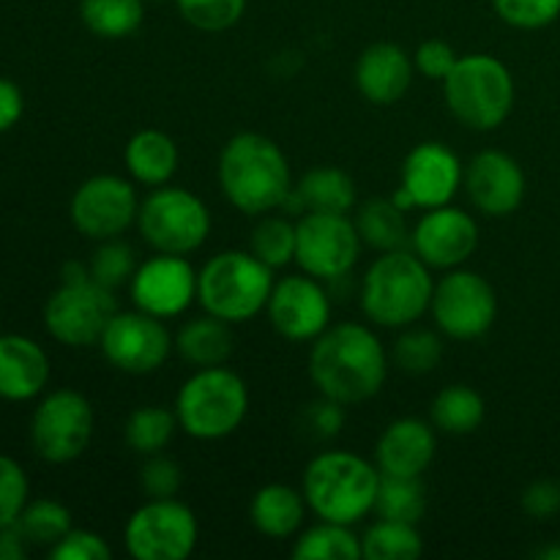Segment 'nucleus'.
<instances>
[{"mask_svg":"<svg viewBox=\"0 0 560 560\" xmlns=\"http://www.w3.org/2000/svg\"><path fill=\"white\" fill-rule=\"evenodd\" d=\"M31 501V485L16 459L0 454V528L16 525L22 509Z\"/></svg>","mask_w":560,"mask_h":560,"instance_id":"a19ab883","label":"nucleus"},{"mask_svg":"<svg viewBox=\"0 0 560 560\" xmlns=\"http://www.w3.org/2000/svg\"><path fill=\"white\" fill-rule=\"evenodd\" d=\"M435 277L432 268L413 249L381 252L366 266L359 282V304L372 326L399 328L416 326L430 312Z\"/></svg>","mask_w":560,"mask_h":560,"instance_id":"7ed1b4c3","label":"nucleus"},{"mask_svg":"<svg viewBox=\"0 0 560 560\" xmlns=\"http://www.w3.org/2000/svg\"><path fill=\"white\" fill-rule=\"evenodd\" d=\"M49 383V359L38 342L22 334L0 337V399L27 402Z\"/></svg>","mask_w":560,"mask_h":560,"instance_id":"5701e85b","label":"nucleus"},{"mask_svg":"<svg viewBox=\"0 0 560 560\" xmlns=\"http://www.w3.org/2000/svg\"><path fill=\"white\" fill-rule=\"evenodd\" d=\"M213 217L200 195L184 186L164 184L140 200L137 230L153 252L162 255H195L211 235Z\"/></svg>","mask_w":560,"mask_h":560,"instance_id":"6e6552de","label":"nucleus"},{"mask_svg":"<svg viewBox=\"0 0 560 560\" xmlns=\"http://www.w3.org/2000/svg\"><path fill=\"white\" fill-rule=\"evenodd\" d=\"M175 353L191 370L228 364L235 353L233 323L208 315V312H202L200 317H191L175 334Z\"/></svg>","mask_w":560,"mask_h":560,"instance_id":"bb28decb","label":"nucleus"},{"mask_svg":"<svg viewBox=\"0 0 560 560\" xmlns=\"http://www.w3.org/2000/svg\"><path fill=\"white\" fill-rule=\"evenodd\" d=\"M180 432L178 416L167 405H140L129 413L124 424V443L140 457L167 452L170 443Z\"/></svg>","mask_w":560,"mask_h":560,"instance_id":"c756f323","label":"nucleus"},{"mask_svg":"<svg viewBox=\"0 0 560 560\" xmlns=\"http://www.w3.org/2000/svg\"><path fill=\"white\" fill-rule=\"evenodd\" d=\"M463 159L446 142L427 140L405 156L399 186L408 191L419 211H430L454 202L457 191L463 189Z\"/></svg>","mask_w":560,"mask_h":560,"instance_id":"aec40b11","label":"nucleus"},{"mask_svg":"<svg viewBox=\"0 0 560 560\" xmlns=\"http://www.w3.org/2000/svg\"><path fill=\"white\" fill-rule=\"evenodd\" d=\"M381 470L375 463L348 448H326L306 463L301 492L317 520L359 525L375 512Z\"/></svg>","mask_w":560,"mask_h":560,"instance_id":"20e7f679","label":"nucleus"},{"mask_svg":"<svg viewBox=\"0 0 560 560\" xmlns=\"http://www.w3.org/2000/svg\"><path fill=\"white\" fill-rule=\"evenodd\" d=\"M22 113H25V96H22L20 85L0 77V135L14 129L20 124Z\"/></svg>","mask_w":560,"mask_h":560,"instance_id":"de8ad7c7","label":"nucleus"},{"mask_svg":"<svg viewBox=\"0 0 560 560\" xmlns=\"http://www.w3.org/2000/svg\"><path fill=\"white\" fill-rule=\"evenodd\" d=\"M197 541L200 523L178 498H145L124 525V547L135 560H186Z\"/></svg>","mask_w":560,"mask_h":560,"instance_id":"1a4fd4ad","label":"nucleus"},{"mask_svg":"<svg viewBox=\"0 0 560 560\" xmlns=\"http://www.w3.org/2000/svg\"><path fill=\"white\" fill-rule=\"evenodd\" d=\"M140 213V197H137V184L124 175L102 173L82 180L71 195L69 217L71 224L82 238L109 241L124 238L131 224H137Z\"/></svg>","mask_w":560,"mask_h":560,"instance_id":"2eb2a0df","label":"nucleus"},{"mask_svg":"<svg viewBox=\"0 0 560 560\" xmlns=\"http://www.w3.org/2000/svg\"><path fill=\"white\" fill-rule=\"evenodd\" d=\"M438 454V430L432 421L402 416L386 424L375 443V465L381 476L421 479Z\"/></svg>","mask_w":560,"mask_h":560,"instance_id":"412c9836","label":"nucleus"},{"mask_svg":"<svg viewBox=\"0 0 560 560\" xmlns=\"http://www.w3.org/2000/svg\"><path fill=\"white\" fill-rule=\"evenodd\" d=\"M186 25L200 33H224L244 16L249 0H173Z\"/></svg>","mask_w":560,"mask_h":560,"instance_id":"58836bf2","label":"nucleus"},{"mask_svg":"<svg viewBox=\"0 0 560 560\" xmlns=\"http://www.w3.org/2000/svg\"><path fill=\"white\" fill-rule=\"evenodd\" d=\"M463 189L470 206L481 217L503 219L520 211V206L525 202V191H528V180H525V170L520 167L517 159L509 156L506 151L487 148L465 164Z\"/></svg>","mask_w":560,"mask_h":560,"instance_id":"6ab92c4d","label":"nucleus"},{"mask_svg":"<svg viewBox=\"0 0 560 560\" xmlns=\"http://www.w3.org/2000/svg\"><path fill=\"white\" fill-rule=\"evenodd\" d=\"M80 20L96 38L124 42L145 22V0H80Z\"/></svg>","mask_w":560,"mask_h":560,"instance_id":"7c9ffc66","label":"nucleus"},{"mask_svg":"<svg viewBox=\"0 0 560 560\" xmlns=\"http://www.w3.org/2000/svg\"><path fill=\"white\" fill-rule=\"evenodd\" d=\"M443 361V334L430 328H399L392 345V364L405 375H430Z\"/></svg>","mask_w":560,"mask_h":560,"instance_id":"f704fd0d","label":"nucleus"},{"mask_svg":"<svg viewBox=\"0 0 560 560\" xmlns=\"http://www.w3.org/2000/svg\"><path fill=\"white\" fill-rule=\"evenodd\" d=\"M520 506L530 520L547 523L556 514H560V485L552 479H536L523 490Z\"/></svg>","mask_w":560,"mask_h":560,"instance_id":"49530a36","label":"nucleus"},{"mask_svg":"<svg viewBox=\"0 0 560 560\" xmlns=\"http://www.w3.org/2000/svg\"><path fill=\"white\" fill-rule=\"evenodd\" d=\"M249 252L273 271L295 262V222L279 217L277 211L257 217L249 235Z\"/></svg>","mask_w":560,"mask_h":560,"instance_id":"e433bc0d","label":"nucleus"},{"mask_svg":"<svg viewBox=\"0 0 560 560\" xmlns=\"http://www.w3.org/2000/svg\"><path fill=\"white\" fill-rule=\"evenodd\" d=\"M345 419V405L337 402V399H328L323 394H317L315 402L306 405L301 410V427H304V435H310L312 441H334L342 432Z\"/></svg>","mask_w":560,"mask_h":560,"instance_id":"37998d69","label":"nucleus"},{"mask_svg":"<svg viewBox=\"0 0 560 560\" xmlns=\"http://www.w3.org/2000/svg\"><path fill=\"white\" fill-rule=\"evenodd\" d=\"M295 560H361V536L353 525L317 520L310 528H301L293 539Z\"/></svg>","mask_w":560,"mask_h":560,"instance_id":"2f4dec72","label":"nucleus"},{"mask_svg":"<svg viewBox=\"0 0 560 560\" xmlns=\"http://www.w3.org/2000/svg\"><path fill=\"white\" fill-rule=\"evenodd\" d=\"M129 299L135 310L148 312L159 320H175L195 306L197 268L184 255L153 252L137 266L129 282Z\"/></svg>","mask_w":560,"mask_h":560,"instance_id":"f3484780","label":"nucleus"},{"mask_svg":"<svg viewBox=\"0 0 560 560\" xmlns=\"http://www.w3.org/2000/svg\"><path fill=\"white\" fill-rule=\"evenodd\" d=\"M184 485V470L167 454L142 457L140 465V490L145 498H178Z\"/></svg>","mask_w":560,"mask_h":560,"instance_id":"79ce46f5","label":"nucleus"},{"mask_svg":"<svg viewBox=\"0 0 560 560\" xmlns=\"http://www.w3.org/2000/svg\"><path fill=\"white\" fill-rule=\"evenodd\" d=\"M430 315L443 337L454 342H476L495 326L498 293L479 271L452 268L435 282Z\"/></svg>","mask_w":560,"mask_h":560,"instance_id":"9d476101","label":"nucleus"},{"mask_svg":"<svg viewBox=\"0 0 560 560\" xmlns=\"http://www.w3.org/2000/svg\"><path fill=\"white\" fill-rule=\"evenodd\" d=\"M137 266H140V262H137L135 249H131L124 238L98 241L96 252H93L91 262H88L93 282L113 290V293L120 288H129Z\"/></svg>","mask_w":560,"mask_h":560,"instance_id":"4c0bfd02","label":"nucleus"},{"mask_svg":"<svg viewBox=\"0 0 560 560\" xmlns=\"http://www.w3.org/2000/svg\"><path fill=\"white\" fill-rule=\"evenodd\" d=\"M361 249L364 244L350 213H301L295 222V266L320 282L348 279Z\"/></svg>","mask_w":560,"mask_h":560,"instance_id":"f8f14e48","label":"nucleus"},{"mask_svg":"<svg viewBox=\"0 0 560 560\" xmlns=\"http://www.w3.org/2000/svg\"><path fill=\"white\" fill-rule=\"evenodd\" d=\"M217 178L224 200L246 217L284 208L295 186L284 151L260 131H241L224 142Z\"/></svg>","mask_w":560,"mask_h":560,"instance_id":"f03ea898","label":"nucleus"},{"mask_svg":"<svg viewBox=\"0 0 560 560\" xmlns=\"http://www.w3.org/2000/svg\"><path fill=\"white\" fill-rule=\"evenodd\" d=\"M98 350L107 364L124 375H153L173 355L175 337L170 334L167 320L140 310H118L98 339Z\"/></svg>","mask_w":560,"mask_h":560,"instance_id":"4468645a","label":"nucleus"},{"mask_svg":"<svg viewBox=\"0 0 560 560\" xmlns=\"http://www.w3.org/2000/svg\"><path fill=\"white\" fill-rule=\"evenodd\" d=\"M249 386L228 364L195 370L175 394V416L186 438L217 443L235 435L249 416Z\"/></svg>","mask_w":560,"mask_h":560,"instance_id":"39448f33","label":"nucleus"},{"mask_svg":"<svg viewBox=\"0 0 560 560\" xmlns=\"http://www.w3.org/2000/svg\"><path fill=\"white\" fill-rule=\"evenodd\" d=\"M361 556L366 560H419L424 556V536L413 523L377 517L361 534Z\"/></svg>","mask_w":560,"mask_h":560,"instance_id":"473e14b6","label":"nucleus"},{"mask_svg":"<svg viewBox=\"0 0 560 560\" xmlns=\"http://www.w3.org/2000/svg\"><path fill=\"white\" fill-rule=\"evenodd\" d=\"M498 20L517 31H541L560 16V0H490Z\"/></svg>","mask_w":560,"mask_h":560,"instance_id":"ea45409f","label":"nucleus"},{"mask_svg":"<svg viewBox=\"0 0 560 560\" xmlns=\"http://www.w3.org/2000/svg\"><path fill=\"white\" fill-rule=\"evenodd\" d=\"M115 312L118 301L113 290L88 277L80 282H60L44 304V326L49 337L66 348H93Z\"/></svg>","mask_w":560,"mask_h":560,"instance_id":"ddd939ff","label":"nucleus"},{"mask_svg":"<svg viewBox=\"0 0 560 560\" xmlns=\"http://www.w3.org/2000/svg\"><path fill=\"white\" fill-rule=\"evenodd\" d=\"M266 315L273 331L288 342H315L331 326V293L326 282L310 273H288L273 282Z\"/></svg>","mask_w":560,"mask_h":560,"instance_id":"dca6fc26","label":"nucleus"},{"mask_svg":"<svg viewBox=\"0 0 560 560\" xmlns=\"http://www.w3.org/2000/svg\"><path fill=\"white\" fill-rule=\"evenodd\" d=\"M359 206L355 180L334 164H317L306 170L290 191L284 208L295 213H350Z\"/></svg>","mask_w":560,"mask_h":560,"instance_id":"b1692460","label":"nucleus"},{"mask_svg":"<svg viewBox=\"0 0 560 560\" xmlns=\"http://www.w3.org/2000/svg\"><path fill=\"white\" fill-rule=\"evenodd\" d=\"M383 520L419 525L427 514V490L421 479H405V476H381L377 487L375 512Z\"/></svg>","mask_w":560,"mask_h":560,"instance_id":"72a5a7b5","label":"nucleus"},{"mask_svg":"<svg viewBox=\"0 0 560 560\" xmlns=\"http://www.w3.org/2000/svg\"><path fill=\"white\" fill-rule=\"evenodd\" d=\"M487 402L468 383L443 386L430 402V421L438 432L452 438H468L485 424Z\"/></svg>","mask_w":560,"mask_h":560,"instance_id":"c85d7f7f","label":"nucleus"},{"mask_svg":"<svg viewBox=\"0 0 560 560\" xmlns=\"http://www.w3.org/2000/svg\"><path fill=\"white\" fill-rule=\"evenodd\" d=\"M27 539L16 525L0 528V560H22L27 556Z\"/></svg>","mask_w":560,"mask_h":560,"instance_id":"09e8293b","label":"nucleus"},{"mask_svg":"<svg viewBox=\"0 0 560 560\" xmlns=\"http://www.w3.org/2000/svg\"><path fill=\"white\" fill-rule=\"evenodd\" d=\"M392 353L364 323H331L310 350V377L317 394L345 408L377 397L386 386Z\"/></svg>","mask_w":560,"mask_h":560,"instance_id":"f257e3e1","label":"nucleus"},{"mask_svg":"<svg viewBox=\"0 0 560 560\" xmlns=\"http://www.w3.org/2000/svg\"><path fill=\"white\" fill-rule=\"evenodd\" d=\"M145 3H148V0H145ZM151 3H164V0H151Z\"/></svg>","mask_w":560,"mask_h":560,"instance_id":"8fccbe9b","label":"nucleus"},{"mask_svg":"<svg viewBox=\"0 0 560 560\" xmlns=\"http://www.w3.org/2000/svg\"><path fill=\"white\" fill-rule=\"evenodd\" d=\"M479 241L481 233L474 213L452 202L424 211L410 228V249L432 271H452L465 266L479 249Z\"/></svg>","mask_w":560,"mask_h":560,"instance_id":"a211bd4d","label":"nucleus"},{"mask_svg":"<svg viewBox=\"0 0 560 560\" xmlns=\"http://www.w3.org/2000/svg\"><path fill=\"white\" fill-rule=\"evenodd\" d=\"M446 107L465 129L495 131L509 120L517 98L514 77L501 58L490 52L459 55L452 74L443 80Z\"/></svg>","mask_w":560,"mask_h":560,"instance_id":"0eeeda50","label":"nucleus"},{"mask_svg":"<svg viewBox=\"0 0 560 560\" xmlns=\"http://www.w3.org/2000/svg\"><path fill=\"white\" fill-rule=\"evenodd\" d=\"M93 430L96 416L91 399L74 388H55L33 410V452L49 465L74 463L91 446Z\"/></svg>","mask_w":560,"mask_h":560,"instance_id":"9b49d317","label":"nucleus"},{"mask_svg":"<svg viewBox=\"0 0 560 560\" xmlns=\"http://www.w3.org/2000/svg\"><path fill=\"white\" fill-rule=\"evenodd\" d=\"M273 282V268L249 249H224L197 268V304L208 315L241 326L266 312Z\"/></svg>","mask_w":560,"mask_h":560,"instance_id":"423d86ee","label":"nucleus"},{"mask_svg":"<svg viewBox=\"0 0 560 560\" xmlns=\"http://www.w3.org/2000/svg\"><path fill=\"white\" fill-rule=\"evenodd\" d=\"M310 514L304 492L290 485H266L252 495L249 523L266 539H295Z\"/></svg>","mask_w":560,"mask_h":560,"instance_id":"393cba45","label":"nucleus"},{"mask_svg":"<svg viewBox=\"0 0 560 560\" xmlns=\"http://www.w3.org/2000/svg\"><path fill=\"white\" fill-rule=\"evenodd\" d=\"M413 58L394 42H375L355 60V88L375 107H392L413 85Z\"/></svg>","mask_w":560,"mask_h":560,"instance_id":"4be33fe9","label":"nucleus"},{"mask_svg":"<svg viewBox=\"0 0 560 560\" xmlns=\"http://www.w3.org/2000/svg\"><path fill=\"white\" fill-rule=\"evenodd\" d=\"M52 560H109L113 547L107 545L102 534L88 528H71L58 545L49 550Z\"/></svg>","mask_w":560,"mask_h":560,"instance_id":"c03bdc74","label":"nucleus"},{"mask_svg":"<svg viewBox=\"0 0 560 560\" xmlns=\"http://www.w3.org/2000/svg\"><path fill=\"white\" fill-rule=\"evenodd\" d=\"M16 528L33 547H47L52 550L74 525H71V512L55 498H38V501H27L22 509Z\"/></svg>","mask_w":560,"mask_h":560,"instance_id":"c9c22d12","label":"nucleus"},{"mask_svg":"<svg viewBox=\"0 0 560 560\" xmlns=\"http://www.w3.org/2000/svg\"><path fill=\"white\" fill-rule=\"evenodd\" d=\"M353 222L361 235V244L375 249L377 255L410 246L408 211H402L392 197H372V200L355 206Z\"/></svg>","mask_w":560,"mask_h":560,"instance_id":"cd10ccee","label":"nucleus"},{"mask_svg":"<svg viewBox=\"0 0 560 560\" xmlns=\"http://www.w3.org/2000/svg\"><path fill=\"white\" fill-rule=\"evenodd\" d=\"M457 60H459L457 49H454L448 42H443V38H427V42H421L419 47H416V55H413L416 71H419L424 80H432V82L446 80V77L452 74L454 66H457Z\"/></svg>","mask_w":560,"mask_h":560,"instance_id":"a18cd8bd","label":"nucleus"},{"mask_svg":"<svg viewBox=\"0 0 560 560\" xmlns=\"http://www.w3.org/2000/svg\"><path fill=\"white\" fill-rule=\"evenodd\" d=\"M124 164L135 184L156 189V186L170 184L178 173V142L162 129H140L126 142Z\"/></svg>","mask_w":560,"mask_h":560,"instance_id":"a878e982","label":"nucleus"}]
</instances>
